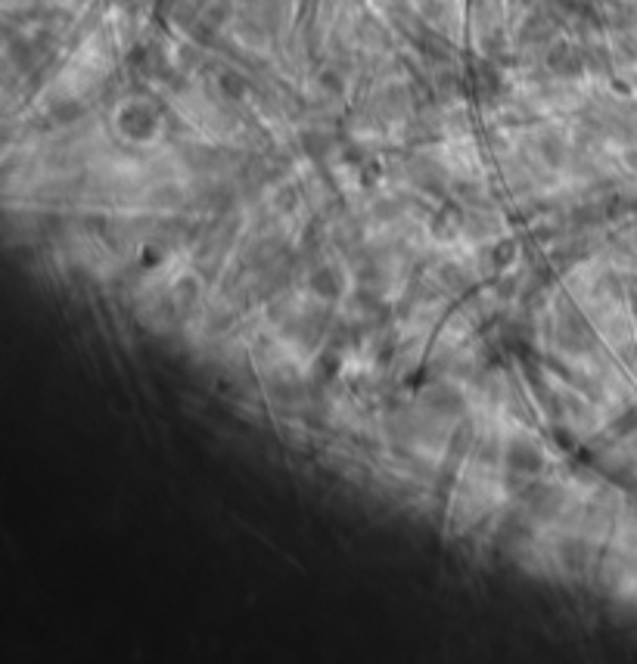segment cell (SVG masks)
Wrapping results in <instances>:
<instances>
[{
	"label": "cell",
	"instance_id": "2",
	"mask_svg": "<svg viewBox=\"0 0 637 664\" xmlns=\"http://www.w3.org/2000/svg\"><path fill=\"white\" fill-rule=\"evenodd\" d=\"M314 289H317V292H327V295H333V292L339 289V286L333 283V273H330V270H321V273L314 277Z\"/></svg>",
	"mask_w": 637,
	"mask_h": 664
},
{
	"label": "cell",
	"instance_id": "1",
	"mask_svg": "<svg viewBox=\"0 0 637 664\" xmlns=\"http://www.w3.org/2000/svg\"><path fill=\"white\" fill-rule=\"evenodd\" d=\"M507 463H510L513 472H538L544 460H541V453H538L535 447H529V444H523V441H516V444H510Z\"/></svg>",
	"mask_w": 637,
	"mask_h": 664
}]
</instances>
